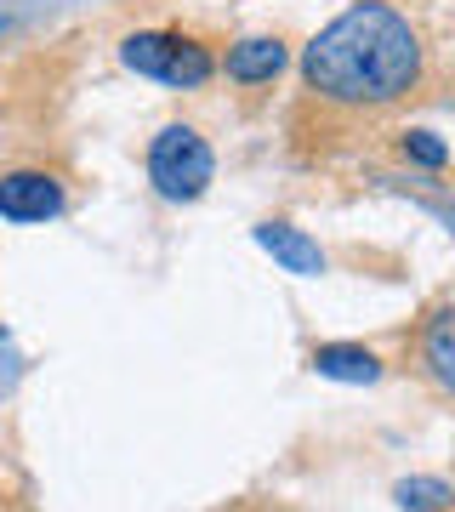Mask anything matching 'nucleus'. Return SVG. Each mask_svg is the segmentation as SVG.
Here are the masks:
<instances>
[{"label": "nucleus", "mask_w": 455, "mask_h": 512, "mask_svg": "<svg viewBox=\"0 0 455 512\" xmlns=\"http://www.w3.org/2000/svg\"><path fill=\"white\" fill-rule=\"evenodd\" d=\"M421 80V35L387 0H359L302 52V86L336 109H387Z\"/></svg>", "instance_id": "obj_1"}, {"label": "nucleus", "mask_w": 455, "mask_h": 512, "mask_svg": "<svg viewBox=\"0 0 455 512\" xmlns=\"http://www.w3.org/2000/svg\"><path fill=\"white\" fill-rule=\"evenodd\" d=\"M217 177V154L194 126H165L148 143V183L160 188L165 200H200Z\"/></svg>", "instance_id": "obj_2"}, {"label": "nucleus", "mask_w": 455, "mask_h": 512, "mask_svg": "<svg viewBox=\"0 0 455 512\" xmlns=\"http://www.w3.org/2000/svg\"><path fill=\"white\" fill-rule=\"evenodd\" d=\"M120 57H126V69L148 74V80H165V86H182V92H194V86H205V80L217 74V63H211V52H205L200 40L165 35V29L131 35L126 46H120Z\"/></svg>", "instance_id": "obj_3"}, {"label": "nucleus", "mask_w": 455, "mask_h": 512, "mask_svg": "<svg viewBox=\"0 0 455 512\" xmlns=\"http://www.w3.org/2000/svg\"><path fill=\"white\" fill-rule=\"evenodd\" d=\"M63 211V183L52 171H6L0 177V217L6 222H46Z\"/></svg>", "instance_id": "obj_4"}, {"label": "nucleus", "mask_w": 455, "mask_h": 512, "mask_svg": "<svg viewBox=\"0 0 455 512\" xmlns=\"http://www.w3.org/2000/svg\"><path fill=\"white\" fill-rule=\"evenodd\" d=\"M256 245H262V251L296 279H319L325 274V251H319L302 228H291V222H262V228H256Z\"/></svg>", "instance_id": "obj_5"}, {"label": "nucleus", "mask_w": 455, "mask_h": 512, "mask_svg": "<svg viewBox=\"0 0 455 512\" xmlns=\"http://www.w3.org/2000/svg\"><path fill=\"white\" fill-rule=\"evenodd\" d=\"M285 40L273 35H251L239 40V46H228V80H239V86H262V80H273V74L285 69Z\"/></svg>", "instance_id": "obj_6"}, {"label": "nucleus", "mask_w": 455, "mask_h": 512, "mask_svg": "<svg viewBox=\"0 0 455 512\" xmlns=\"http://www.w3.org/2000/svg\"><path fill=\"white\" fill-rule=\"evenodd\" d=\"M313 370L330 376V382H376L382 376V359L370 348H319L313 353Z\"/></svg>", "instance_id": "obj_7"}, {"label": "nucleus", "mask_w": 455, "mask_h": 512, "mask_svg": "<svg viewBox=\"0 0 455 512\" xmlns=\"http://www.w3.org/2000/svg\"><path fill=\"white\" fill-rule=\"evenodd\" d=\"M455 501V490L444 478H404L399 484V507L404 512H444Z\"/></svg>", "instance_id": "obj_8"}, {"label": "nucleus", "mask_w": 455, "mask_h": 512, "mask_svg": "<svg viewBox=\"0 0 455 512\" xmlns=\"http://www.w3.org/2000/svg\"><path fill=\"white\" fill-rule=\"evenodd\" d=\"M427 365H433V376H438L444 387H455V336H450L444 325L427 336Z\"/></svg>", "instance_id": "obj_9"}, {"label": "nucleus", "mask_w": 455, "mask_h": 512, "mask_svg": "<svg viewBox=\"0 0 455 512\" xmlns=\"http://www.w3.org/2000/svg\"><path fill=\"white\" fill-rule=\"evenodd\" d=\"M404 154L421 160V165H444V160H450V148L438 143L433 131H410V137H404Z\"/></svg>", "instance_id": "obj_10"}]
</instances>
